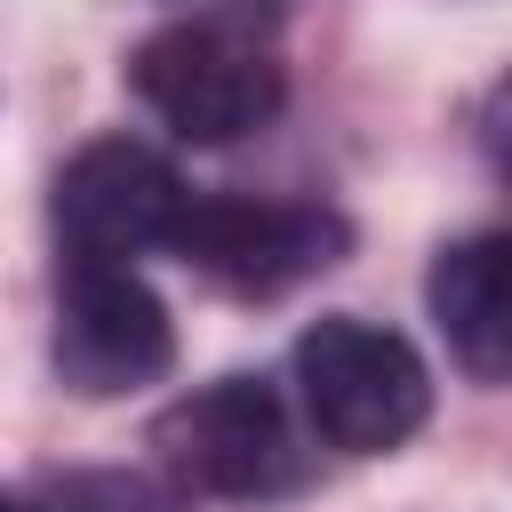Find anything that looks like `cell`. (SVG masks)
I'll use <instances>...</instances> for the list:
<instances>
[{
  "mask_svg": "<svg viewBox=\"0 0 512 512\" xmlns=\"http://www.w3.org/2000/svg\"><path fill=\"white\" fill-rule=\"evenodd\" d=\"M128 88L184 144H232V136H256L288 104V64L272 40H256L232 16H184L136 40Z\"/></svg>",
  "mask_w": 512,
  "mask_h": 512,
  "instance_id": "cell-1",
  "label": "cell"
},
{
  "mask_svg": "<svg viewBox=\"0 0 512 512\" xmlns=\"http://www.w3.org/2000/svg\"><path fill=\"white\" fill-rule=\"evenodd\" d=\"M296 392H304L312 440L344 456H392L432 416V376L416 344L360 312H328L296 336Z\"/></svg>",
  "mask_w": 512,
  "mask_h": 512,
  "instance_id": "cell-2",
  "label": "cell"
},
{
  "mask_svg": "<svg viewBox=\"0 0 512 512\" xmlns=\"http://www.w3.org/2000/svg\"><path fill=\"white\" fill-rule=\"evenodd\" d=\"M152 448H160L168 480H184L200 496L272 504L312 480V448L272 376H216V384L168 400L152 416Z\"/></svg>",
  "mask_w": 512,
  "mask_h": 512,
  "instance_id": "cell-3",
  "label": "cell"
},
{
  "mask_svg": "<svg viewBox=\"0 0 512 512\" xmlns=\"http://www.w3.org/2000/svg\"><path fill=\"white\" fill-rule=\"evenodd\" d=\"M168 248L224 296H288L296 280L344 264L352 224L320 200H192L184 192Z\"/></svg>",
  "mask_w": 512,
  "mask_h": 512,
  "instance_id": "cell-4",
  "label": "cell"
},
{
  "mask_svg": "<svg viewBox=\"0 0 512 512\" xmlns=\"http://www.w3.org/2000/svg\"><path fill=\"white\" fill-rule=\"evenodd\" d=\"M48 360L80 400H120L176 368V320L136 264H64Z\"/></svg>",
  "mask_w": 512,
  "mask_h": 512,
  "instance_id": "cell-5",
  "label": "cell"
},
{
  "mask_svg": "<svg viewBox=\"0 0 512 512\" xmlns=\"http://www.w3.org/2000/svg\"><path fill=\"white\" fill-rule=\"evenodd\" d=\"M176 208H184L176 168L136 136L80 144L48 184V224L64 264H136L144 248H168Z\"/></svg>",
  "mask_w": 512,
  "mask_h": 512,
  "instance_id": "cell-6",
  "label": "cell"
},
{
  "mask_svg": "<svg viewBox=\"0 0 512 512\" xmlns=\"http://www.w3.org/2000/svg\"><path fill=\"white\" fill-rule=\"evenodd\" d=\"M424 296H432V320H440L448 352L464 360V376L504 384L512 376V240L472 232V240L440 248Z\"/></svg>",
  "mask_w": 512,
  "mask_h": 512,
  "instance_id": "cell-7",
  "label": "cell"
},
{
  "mask_svg": "<svg viewBox=\"0 0 512 512\" xmlns=\"http://www.w3.org/2000/svg\"><path fill=\"white\" fill-rule=\"evenodd\" d=\"M48 512H184V496L152 472H120V464H96V472H64L48 488Z\"/></svg>",
  "mask_w": 512,
  "mask_h": 512,
  "instance_id": "cell-8",
  "label": "cell"
},
{
  "mask_svg": "<svg viewBox=\"0 0 512 512\" xmlns=\"http://www.w3.org/2000/svg\"><path fill=\"white\" fill-rule=\"evenodd\" d=\"M0 512H40V504H24V496H0Z\"/></svg>",
  "mask_w": 512,
  "mask_h": 512,
  "instance_id": "cell-9",
  "label": "cell"
}]
</instances>
